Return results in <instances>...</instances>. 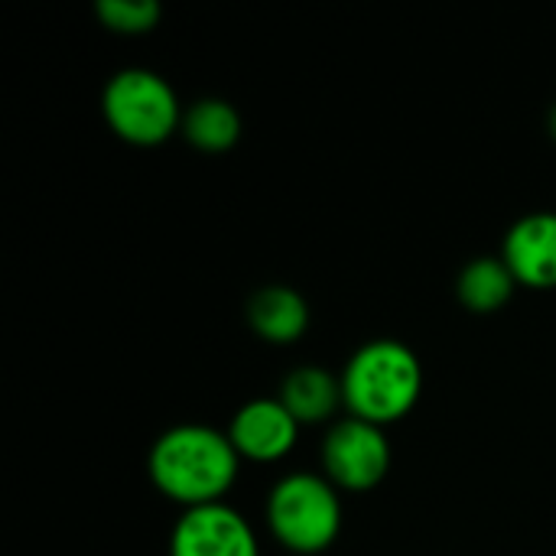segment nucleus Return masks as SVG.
I'll return each instance as SVG.
<instances>
[{
	"mask_svg": "<svg viewBox=\"0 0 556 556\" xmlns=\"http://www.w3.org/2000/svg\"><path fill=\"white\" fill-rule=\"evenodd\" d=\"M241 456L235 453L228 433L186 424L166 430L150 450V479L153 485L186 511L222 505L228 489L238 479Z\"/></svg>",
	"mask_w": 556,
	"mask_h": 556,
	"instance_id": "1",
	"label": "nucleus"
},
{
	"mask_svg": "<svg viewBox=\"0 0 556 556\" xmlns=\"http://www.w3.org/2000/svg\"><path fill=\"white\" fill-rule=\"evenodd\" d=\"M424 391L420 358L394 339H375L362 345L342 371V397L352 417L388 427L404 420Z\"/></svg>",
	"mask_w": 556,
	"mask_h": 556,
	"instance_id": "2",
	"label": "nucleus"
},
{
	"mask_svg": "<svg viewBox=\"0 0 556 556\" xmlns=\"http://www.w3.org/2000/svg\"><path fill=\"white\" fill-rule=\"evenodd\" d=\"M267 525L270 534L293 554L329 551L342 531V502L336 485L313 472L280 479L267 498Z\"/></svg>",
	"mask_w": 556,
	"mask_h": 556,
	"instance_id": "3",
	"label": "nucleus"
},
{
	"mask_svg": "<svg viewBox=\"0 0 556 556\" xmlns=\"http://www.w3.org/2000/svg\"><path fill=\"white\" fill-rule=\"evenodd\" d=\"M101 111L108 127L134 147H156L169 140L186 117L169 81L150 68L117 72L104 85Z\"/></svg>",
	"mask_w": 556,
	"mask_h": 556,
	"instance_id": "4",
	"label": "nucleus"
},
{
	"mask_svg": "<svg viewBox=\"0 0 556 556\" xmlns=\"http://www.w3.org/2000/svg\"><path fill=\"white\" fill-rule=\"evenodd\" d=\"M323 469L336 489L368 492L391 469V446L381 427L358 417L339 420L323 443Z\"/></svg>",
	"mask_w": 556,
	"mask_h": 556,
	"instance_id": "5",
	"label": "nucleus"
},
{
	"mask_svg": "<svg viewBox=\"0 0 556 556\" xmlns=\"http://www.w3.org/2000/svg\"><path fill=\"white\" fill-rule=\"evenodd\" d=\"M169 556H261V547L248 518L222 502L179 518L169 538Z\"/></svg>",
	"mask_w": 556,
	"mask_h": 556,
	"instance_id": "6",
	"label": "nucleus"
},
{
	"mask_svg": "<svg viewBox=\"0 0 556 556\" xmlns=\"http://www.w3.org/2000/svg\"><path fill=\"white\" fill-rule=\"evenodd\" d=\"M228 440L241 459L251 463H277L293 453L300 440L296 417L283 407L280 397H261L244 404L228 427Z\"/></svg>",
	"mask_w": 556,
	"mask_h": 556,
	"instance_id": "7",
	"label": "nucleus"
},
{
	"mask_svg": "<svg viewBox=\"0 0 556 556\" xmlns=\"http://www.w3.org/2000/svg\"><path fill=\"white\" fill-rule=\"evenodd\" d=\"M502 261L521 287H556V212H534L511 225L505 235Z\"/></svg>",
	"mask_w": 556,
	"mask_h": 556,
	"instance_id": "8",
	"label": "nucleus"
},
{
	"mask_svg": "<svg viewBox=\"0 0 556 556\" xmlns=\"http://www.w3.org/2000/svg\"><path fill=\"white\" fill-rule=\"evenodd\" d=\"M251 329L270 345H293L309 326V306L293 287H264L248 303Z\"/></svg>",
	"mask_w": 556,
	"mask_h": 556,
	"instance_id": "9",
	"label": "nucleus"
},
{
	"mask_svg": "<svg viewBox=\"0 0 556 556\" xmlns=\"http://www.w3.org/2000/svg\"><path fill=\"white\" fill-rule=\"evenodd\" d=\"M280 401L296 417L300 427L326 424V420H332L339 404H345L342 378H336V375H329L326 368H316V365L296 368L293 375H287V381L280 388Z\"/></svg>",
	"mask_w": 556,
	"mask_h": 556,
	"instance_id": "10",
	"label": "nucleus"
},
{
	"mask_svg": "<svg viewBox=\"0 0 556 556\" xmlns=\"http://www.w3.org/2000/svg\"><path fill=\"white\" fill-rule=\"evenodd\" d=\"M515 287L518 280L502 257H476L463 267L456 293L459 303L472 313H498L511 300Z\"/></svg>",
	"mask_w": 556,
	"mask_h": 556,
	"instance_id": "11",
	"label": "nucleus"
},
{
	"mask_svg": "<svg viewBox=\"0 0 556 556\" xmlns=\"http://www.w3.org/2000/svg\"><path fill=\"white\" fill-rule=\"evenodd\" d=\"M186 140L202 153H225L241 137V117L238 111L222 98H202L195 101L182 117Z\"/></svg>",
	"mask_w": 556,
	"mask_h": 556,
	"instance_id": "12",
	"label": "nucleus"
},
{
	"mask_svg": "<svg viewBox=\"0 0 556 556\" xmlns=\"http://www.w3.org/2000/svg\"><path fill=\"white\" fill-rule=\"evenodd\" d=\"M98 16L108 29H114L121 36H140L160 23V3H153V0H101Z\"/></svg>",
	"mask_w": 556,
	"mask_h": 556,
	"instance_id": "13",
	"label": "nucleus"
},
{
	"mask_svg": "<svg viewBox=\"0 0 556 556\" xmlns=\"http://www.w3.org/2000/svg\"><path fill=\"white\" fill-rule=\"evenodd\" d=\"M547 124H551V134L556 137V104H554V111H551V117H547Z\"/></svg>",
	"mask_w": 556,
	"mask_h": 556,
	"instance_id": "14",
	"label": "nucleus"
}]
</instances>
